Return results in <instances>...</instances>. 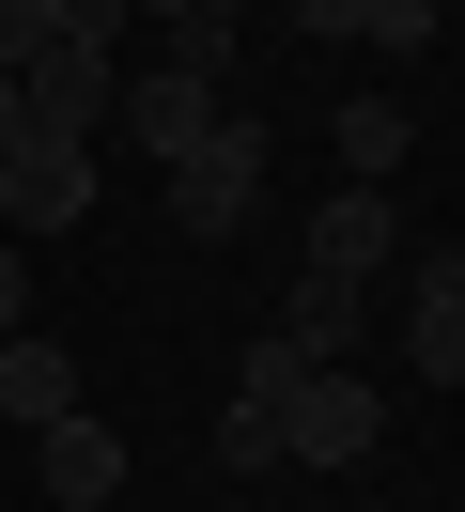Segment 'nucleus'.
<instances>
[{"label":"nucleus","instance_id":"obj_6","mask_svg":"<svg viewBox=\"0 0 465 512\" xmlns=\"http://www.w3.org/2000/svg\"><path fill=\"white\" fill-rule=\"evenodd\" d=\"M31 481H47V512H109L124 497V435L109 419H47L31 435Z\"/></svg>","mask_w":465,"mask_h":512},{"label":"nucleus","instance_id":"obj_13","mask_svg":"<svg viewBox=\"0 0 465 512\" xmlns=\"http://www.w3.org/2000/svg\"><path fill=\"white\" fill-rule=\"evenodd\" d=\"M295 373H310V357H295V342H279V326H264V342L233 357V404H264V419H279V388H295Z\"/></svg>","mask_w":465,"mask_h":512},{"label":"nucleus","instance_id":"obj_11","mask_svg":"<svg viewBox=\"0 0 465 512\" xmlns=\"http://www.w3.org/2000/svg\"><path fill=\"white\" fill-rule=\"evenodd\" d=\"M279 342H295L310 373H341V357H357V295H341V280H295V311H279Z\"/></svg>","mask_w":465,"mask_h":512},{"label":"nucleus","instance_id":"obj_10","mask_svg":"<svg viewBox=\"0 0 465 512\" xmlns=\"http://www.w3.org/2000/svg\"><path fill=\"white\" fill-rule=\"evenodd\" d=\"M326 140H341V187H388V171H403V156H419V125H403V109H388V94H357V109H341V125H326Z\"/></svg>","mask_w":465,"mask_h":512},{"label":"nucleus","instance_id":"obj_3","mask_svg":"<svg viewBox=\"0 0 465 512\" xmlns=\"http://www.w3.org/2000/svg\"><path fill=\"white\" fill-rule=\"evenodd\" d=\"M109 94H124V47H31L16 63L31 140H109Z\"/></svg>","mask_w":465,"mask_h":512},{"label":"nucleus","instance_id":"obj_12","mask_svg":"<svg viewBox=\"0 0 465 512\" xmlns=\"http://www.w3.org/2000/svg\"><path fill=\"white\" fill-rule=\"evenodd\" d=\"M310 32H357V47H434V0H295Z\"/></svg>","mask_w":465,"mask_h":512},{"label":"nucleus","instance_id":"obj_16","mask_svg":"<svg viewBox=\"0 0 465 512\" xmlns=\"http://www.w3.org/2000/svg\"><path fill=\"white\" fill-rule=\"evenodd\" d=\"M31 47H62V32H47V0H0V78H16Z\"/></svg>","mask_w":465,"mask_h":512},{"label":"nucleus","instance_id":"obj_8","mask_svg":"<svg viewBox=\"0 0 465 512\" xmlns=\"http://www.w3.org/2000/svg\"><path fill=\"white\" fill-rule=\"evenodd\" d=\"M388 249H403V218H388V187H341L326 218H310V280H341V295H357V280H372V264H388Z\"/></svg>","mask_w":465,"mask_h":512},{"label":"nucleus","instance_id":"obj_7","mask_svg":"<svg viewBox=\"0 0 465 512\" xmlns=\"http://www.w3.org/2000/svg\"><path fill=\"white\" fill-rule=\"evenodd\" d=\"M403 373H419V388H465V264L450 249H434L419 295H403Z\"/></svg>","mask_w":465,"mask_h":512},{"label":"nucleus","instance_id":"obj_15","mask_svg":"<svg viewBox=\"0 0 465 512\" xmlns=\"http://www.w3.org/2000/svg\"><path fill=\"white\" fill-rule=\"evenodd\" d=\"M47 32L62 47H124V0H47Z\"/></svg>","mask_w":465,"mask_h":512},{"label":"nucleus","instance_id":"obj_9","mask_svg":"<svg viewBox=\"0 0 465 512\" xmlns=\"http://www.w3.org/2000/svg\"><path fill=\"white\" fill-rule=\"evenodd\" d=\"M0 419H31V435H47V419H78V357L31 342V326H0Z\"/></svg>","mask_w":465,"mask_h":512},{"label":"nucleus","instance_id":"obj_14","mask_svg":"<svg viewBox=\"0 0 465 512\" xmlns=\"http://www.w3.org/2000/svg\"><path fill=\"white\" fill-rule=\"evenodd\" d=\"M217 466H233V481L279 466V419H264V404H217Z\"/></svg>","mask_w":465,"mask_h":512},{"label":"nucleus","instance_id":"obj_18","mask_svg":"<svg viewBox=\"0 0 465 512\" xmlns=\"http://www.w3.org/2000/svg\"><path fill=\"white\" fill-rule=\"evenodd\" d=\"M16 140H31V109H16V78H0V156H16Z\"/></svg>","mask_w":465,"mask_h":512},{"label":"nucleus","instance_id":"obj_5","mask_svg":"<svg viewBox=\"0 0 465 512\" xmlns=\"http://www.w3.org/2000/svg\"><path fill=\"white\" fill-rule=\"evenodd\" d=\"M217 109H233V94H217V78H186V63H140V78H124V94H109V125H124V140H140V156H155V171H171V156H186V140H202V125H217Z\"/></svg>","mask_w":465,"mask_h":512},{"label":"nucleus","instance_id":"obj_1","mask_svg":"<svg viewBox=\"0 0 465 512\" xmlns=\"http://www.w3.org/2000/svg\"><path fill=\"white\" fill-rule=\"evenodd\" d=\"M248 202H264V125L217 109V125L171 156V233H202V249H217V233H248Z\"/></svg>","mask_w":465,"mask_h":512},{"label":"nucleus","instance_id":"obj_4","mask_svg":"<svg viewBox=\"0 0 465 512\" xmlns=\"http://www.w3.org/2000/svg\"><path fill=\"white\" fill-rule=\"evenodd\" d=\"M93 218V140H16V156H0V233H78Z\"/></svg>","mask_w":465,"mask_h":512},{"label":"nucleus","instance_id":"obj_2","mask_svg":"<svg viewBox=\"0 0 465 512\" xmlns=\"http://www.w3.org/2000/svg\"><path fill=\"white\" fill-rule=\"evenodd\" d=\"M372 435H388V388H357V373L279 388V466H372Z\"/></svg>","mask_w":465,"mask_h":512},{"label":"nucleus","instance_id":"obj_17","mask_svg":"<svg viewBox=\"0 0 465 512\" xmlns=\"http://www.w3.org/2000/svg\"><path fill=\"white\" fill-rule=\"evenodd\" d=\"M31 311V264H16V233H0V326H16Z\"/></svg>","mask_w":465,"mask_h":512}]
</instances>
